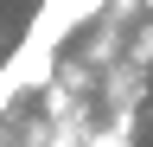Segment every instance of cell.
I'll list each match as a JSON object with an SVG mask.
<instances>
[{
    "label": "cell",
    "instance_id": "cell-1",
    "mask_svg": "<svg viewBox=\"0 0 153 147\" xmlns=\"http://www.w3.org/2000/svg\"><path fill=\"white\" fill-rule=\"evenodd\" d=\"M102 7H108V0H38L32 26L19 32L13 58L0 64V115L51 77V64H57V51H64V39H76V26H89Z\"/></svg>",
    "mask_w": 153,
    "mask_h": 147
}]
</instances>
